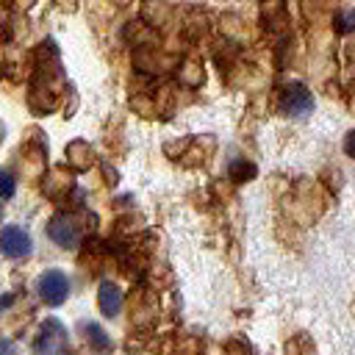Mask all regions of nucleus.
I'll list each match as a JSON object with an SVG mask.
<instances>
[{"label": "nucleus", "instance_id": "nucleus-4", "mask_svg": "<svg viewBox=\"0 0 355 355\" xmlns=\"http://www.w3.org/2000/svg\"><path fill=\"white\" fill-rule=\"evenodd\" d=\"M280 108L288 116H308L313 111V94L302 86V83H291L283 89L280 94Z\"/></svg>", "mask_w": 355, "mask_h": 355}, {"label": "nucleus", "instance_id": "nucleus-12", "mask_svg": "<svg viewBox=\"0 0 355 355\" xmlns=\"http://www.w3.org/2000/svg\"><path fill=\"white\" fill-rule=\"evenodd\" d=\"M14 191H17V180L6 169H0V197L8 200V197H14Z\"/></svg>", "mask_w": 355, "mask_h": 355}, {"label": "nucleus", "instance_id": "nucleus-6", "mask_svg": "<svg viewBox=\"0 0 355 355\" xmlns=\"http://www.w3.org/2000/svg\"><path fill=\"white\" fill-rule=\"evenodd\" d=\"M122 291L111 283V280H103L100 283V291H97V305H100V311L105 313V316H116L119 311H122Z\"/></svg>", "mask_w": 355, "mask_h": 355}, {"label": "nucleus", "instance_id": "nucleus-15", "mask_svg": "<svg viewBox=\"0 0 355 355\" xmlns=\"http://www.w3.org/2000/svg\"><path fill=\"white\" fill-rule=\"evenodd\" d=\"M0 305H3V300H0Z\"/></svg>", "mask_w": 355, "mask_h": 355}, {"label": "nucleus", "instance_id": "nucleus-14", "mask_svg": "<svg viewBox=\"0 0 355 355\" xmlns=\"http://www.w3.org/2000/svg\"><path fill=\"white\" fill-rule=\"evenodd\" d=\"M0 139H3V125H0Z\"/></svg>", "mask_w": 355, "mask_h": 355}, {"label": "nucleus", "instance_id": "nucleus-16", "mask_svg": "<svg viewBox=\"0 0 355 355\" xmlns=\"http://www.w3.org/2000/svg\"><path fill=\"white\" fill-rule=\"evenodd\" d=\"M0 216H3V211H0Z\"/></svg>", "mask_w": 355, "mask_h": 355}, {"label": "nucleus", "instance_id": "nucleus-7", "mask_svg": "<svg viewBox=\"0 0 355 355\" xmlns=\"http://www.w3.org/2000/svg\"><path fill=\"white\" fill-rule=\"evenodd\" d=\"M67 161H69L72 169L83 172V169H89V166L94 164V153H92V147H89L86 141H72V144L67 147Z\"/></svg>", "mask_w": 355, "mask_h": 355}, {"label": "nucleus", "instance_id": "nucleus-5", "mask_svg": "<svg viewBox=\"0 0 355 355\" xmlns=\"http://www.w3.org/2000/svg\"><path fill=\"white\" fill-rule=\"evenodd\" d=\"M33 250L31 244V236L19 227V225H6L0 230V252L6 258H28Z\"/></svg>", "mask_w": 355, "mask_h": 355}, {"label": "nucleus", "instance_id": "nucleus-1", "mask_svg": "<svg viewBox=\"0 0 355 355\" xmlns=\"http://www.w3.org/2000/svg\"><path fill=\"white\" fill-rule=\"evenodd\" d=\"M36 288H39V297H42L47 305L58 308V305L69 297V277H67L61 269H47V272L39 275Z\"/></svg>", "mask_w": 355, "mask_h": 355}, {"label": "nucleus", "instance_id": "nucleus-3", "mask_svg": "<svg viewBox=\"0 0 355 355\" xmlns=\"http://www.w3.org/2000/svg\"><path fill=\"white\" fill-rule=\"evenodd\" d=\"M47 236H50L58 247L75 250L78 241H80V227H78V222H75L69 214H55V216L50 219V225H47Z\"/></svg>", "mask_w": 355, "mask_h": 355}, {"label": "nucleus", "instance_id": "nucleus-13", "mask_svg": "<svg viewBox=\"0 0 355 355\" xmlns=\"http://www.w3.org/2000/svg\"><path fill=\"white\" fill-rule=\"evenodd\" d=\"M0 355H14V347L8 341H3V338H0Z\"/></svg>", "mask_w": 355, "mask_h": 355}, {"label": "nucleus", "instance_id": "nucleus-10", "mask_svg": "<svg viewBox=\"0 0 355 355\" xmlns=\"http://www.w3.org/2000/svg\"><path fill=\"white\" fill-rule=\"evenodd\" d=\"M230 178L239 180V183H241V180H252V178H255V166H252L250 161H233V164H230Z\"/></svg>", "mask_w": 355, "mask_h": 355}, {"label": "nucleus", "instance_id": "nucleus-9", "mask_svg": "<svg viewBox=\"0 0 355 355\" xmlns=\"http://www.w3.org/2000/svg\"><path fill=\"white\" fill-rule=\"evenodd\" d=\"M286 355H313V341H311L305 333H300V336L288 338V344H286Z\"/></svg>", "mask_w": 355, "mask_h": 355}, {"label": "nucleus", "instance_id": "nucleus-2", "mask_svg": "<svg viewBox=\"0 0 355 355\" xmlns=\"http://www.w3.org/2000/svg\"><path fill=\"white\" fill-rule=\"evenodd\" d=\"M64 347H67V330L58 319H47L42 324V333L33 344V352L36 355H64Z\"/></svg>", "mask_w": 355, "mask_h": 355}, {"label": "nucleus", "instance_id": "nucleus-11", "mask_svg": "<svg viewBox=\"0 0 355 355\" xmlns=\"http://www.w3.org/2000/svg\"><path fill=\"white\" fill-rule=\"evenodd\" d=\"M86 338H89L94 347H100V349H108V347H111V338L103 333L100 324H89V327H86Z\"/></svg>", "mask_w": 355, "mask_h": 355}, {"label": "nucleus", "instance_id": "nucleus-8", "mask_svg": "<svg viewBox=\"0 0 355 355\" xmlns=\"http://www.w3.org/2000/svg\"><path fill=\"white\" fill-rule=\"evenodd\" d=\"M69 186H72V178H69V175H64L61 169H55L50 178H44V194H47V197H53V200L64 197Z\"/></svg>", "mask_w": 355, "mask_h": 355}]
</instances>
